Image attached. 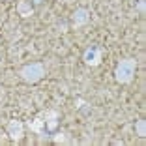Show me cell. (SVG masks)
Segmentation results:
<instances>
[{
    "label": "cell",
    "instance_id": "cell-6",
    "mask_svg": "<svg viewBox=\"0 0 146 146\" xmlns=\"http://www.w3.org/2000/svg\"><path fill=\"white\" fill-rule=\"evenodd\" d=\"M39 114H41V118L45 120V125H47L49 133H52L54 129H58V125H60V111L56 107L47 109V111H39Z\"/></svg>",
    "mask_w": 146,
    "mask_h": 146
},
{
    "label": "cell",
    "instance_id": "cell-9",
    "mask_svg": "<svg viewBox=\"0 0 146 146\" xmlns=\"http://www.w3.org/2000/svg\"><path fill=\"white\" fill-rule=\"evenodd\" d=\"M51 142H54V144H73L75 141H73V137L68 133V131H62V129L56 131L54 129V131L51 133Z\"/></svg>",
    "mask_w": 146,
    "mask_h": 146
},
{
    "label": "cell",
    "instance_id": "cell-2",
    "mask_svg": "<svg viewBox=\"0 0 146 146\" xmlns=\"http://www.w3.org/2000/svg\"><path fill=\"white\" fill-rule=\"evenodd\" d=\"M47 75V69L41 62H30V64H25L19 69V77L26 82V84H36L39 82L43 77Z\"/></svg>",
    "mask_w": 146,
    "mask_h": 146
},
{
    "label": "cell",
    "instance_id": "cell-11",
    "mask_svg": "<svg viewBox=\"0 0 146 146\" xmlns=\"http://www.w3.org/2000/svg\"><path fill=\"white\" fill-rule=\"evenodd\" d=\"M135 133H137V137H141V139L146 137V120L144 118L137 120V124H135Z\"/></svg>",
    "mask_w": 146,
    "mask_h": 146
},
{
    "label": "cell",
    "instance_id": "cell-8",
    "mask_svg": "<svg viewBox=\"0 0 146 146\" xmlns=\"http://www.w3.org/2000/svg\"><path fill=\"white\" fill-rule=\"evenodd\" d=\"M17 13L23 19H28V17H32V15L36 13V8L32 6L30 0H19L17 2Z\"/></svg>",
    "mask_w": 146,
    "mask_h": 146
},
{
    "label": "cell",
    "instance_id": "cell-1",
    "mask_svg": "<svg viewBox=\"0 0 146 146\" xmlns=\"http://www.w3.org/2000/svg\"><path fill=\"white\" fill-rule=\"evenodd\" d=\"M135 71H137V58H122L114 68V81L118 84H131L135 79Z\"/></svg>",
    "mask_w": 146,
    "mask_h": 146
},
{
    "label": "cell",
    "instance_id": "cell-12",
    "mask_svg": "<svg viewBox=\"0 0 146 146\" xmlns=\"http://www.w3.org/2000/svg\"><path fill=\"white\" fill-rule=\"evenodd\" d=\"M144 8H146V0H139V4H137V8H135V13H144Z\"/></svg>",
    "mask_w": 146,
    "mask_h": 146
},
{
    "label": "cell",
    "instance_id": "cell-10",
    "mask_svg": "<svg viewBox=\"0 0 146 146\" xmlns=\"http://www.w3.org/2000/svg\"><path fill=\"white\" fill-rule=\"evenodd\" d=\"M75 109H77L79 112H82L84 116H88L92 112V105L88 103V101H84V99H81V98L75 99Z\"/></svg>",
    "mask_w": 146,
    "mask_h": 146
},
{
    "label": "cell",
    "instance_id": "cell-4",
    "mask_svg": "<svg viewBox=\"0 0 146 146\" xmlns=\"http://www.w3.org/2000/svg\"><path fill=\"white\" fill-rule=\"evenodd\" d=\"M101 58H103V47H99L96 43H92L90 47H86L82 52V62L90 68H98L101 64Z\"/></svg>",
    "mask_w": 146,
    "mask_h": 146
},
{
    "label": "cell",
    "instance_id": "cell-5",
    "mask_svg": "<svg viewBox=\"0 0 146 146\" xmlns=\"http://www.w3.org/2000/svg\"><path fill=\"white\" fill-rule=\"evenodd\" d=\"M25 129H26V125H25L23 120H15V118H13V120L6 122V133H8V137L11 139L15 144L23 141V137H25Z\"/></svg>",
    "mask_w": 146,
    "mask_h": 146
},
{
    "label": "cell",
    "instance_id": "cell-7",
    "mask_svg": "<svg viewBox=\"0 0 146 146\" xmlns=\"http://www.w3.org/2000/svg\"><path fill=\"white\" fill-rule=\"evenodd\" d=\"M90 17L92 13L88 8H77L75 11H73L71 15V21H69V25H71V28H82V26H86L88 23H90Z\"/></svg>",
    "mask_w": 146,
    "mask_h": 146
},
{
    "label": "cell",
    "instance_id": "cell-3",
    "mask_svg": "<svg viewBox=\"0 0 146 146\" xmlns=\"http://www.w3.org/2000/svg\"><path fill=\"white\" fill-rule=\"evenodd\" d=\"M25 125H26L28 129H30L32 133H36V135H38V141H39V142H49V141H51V133L47 131L45 120L41 118V114H39V112L36 114V118H34V120H28Z\"/></svg>",
    "mask_w": 146,
    "mask_h": 146
}]
</instances>
